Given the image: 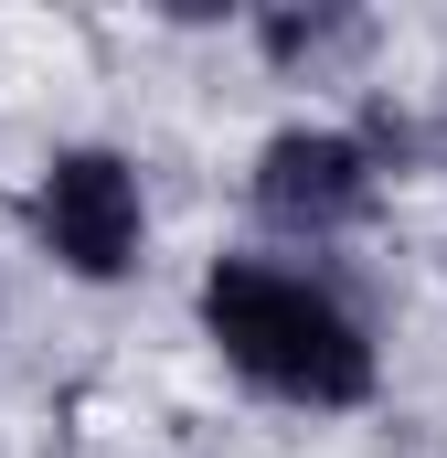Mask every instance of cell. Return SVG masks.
<instances>
[{"mask_svg":"<svg viewBox=\"0 0 447 458\" xmlns=\"http://www.w3.org/2000/svg\"><path fill=\"white\" fill-rule=\"evenodd\" d=\"M203 331H214V352L245 384H266V394H288V405H362V394H373V342H362V320L341 310L331 288L288 277V267L224 256L214 277H203Z\"/></svg>","mask_w":447,"mask_h":458,"instance_id":"1","label":"cell"},{"mask_svg":"<svg viewBox=\"0 0 447 458\" xmlns=\"http://www.w3.org/2000/svg\"><path fill=\"white\" fill-rule=\"evenodd\" d=\"M21 214H32V234H43L54 267H75L97 288L139 267V171L117 149H54Z\"/></svg>","mask_w":447,"mask_h":458,"instance_id":"2","label":"cell"},{"mask_svg":"<svg viewBox=\"0 0 447 458\" xmlns=\"http://www.w3.org/2000/svg\"><path fill=\"white\" fill-rule=\"evenodd\" d=\"M256 203L288 234H341L373 214V149L351 128H277L256 160Z\"/></svg>","mask_w":447,"mask_h":458,"instance_id":"3","label":"cell"}]
</instances>
